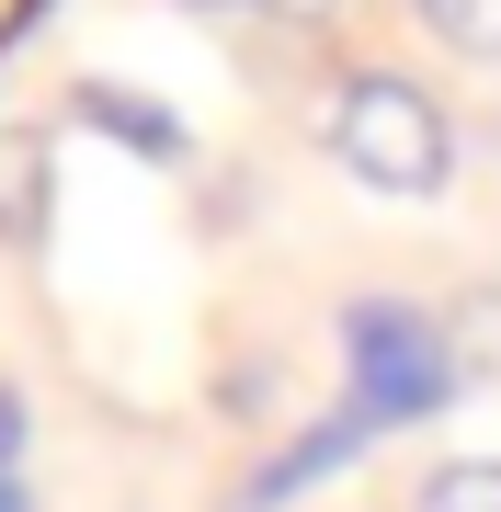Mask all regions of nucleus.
Instances as JSON below:
<instances>
[{
	"instance_id": "obj_1",
	"label": "nucleus",
	"mask_w": 501,
	"mask_h": 512,
	"mask_svg": "<svg viewBox=\"0 0 501 512\" xmlns=\"http://www.w3.org/2000/svg\"><path fill=\"white\" fill-rule=\"evenodd\" d=\"M319 137H331V160L353 183H376V194H445V171H456L445 103H433L422 80H399V69H353L331 92V114H319Z\"/></svg>"
},
{
	"instance_id": "obj_2",
	"label": "nucleus",
	"mask_w": 501,
	"mask_h": 512,
	"mask_svg": "<svg viewBox=\"0 0 501 512\" xmlns=\"http://www.w3.org/2000/svg\"><path fill=\"white\" fill-rule=\"evenodd\" d=\"M342 365H353V399L388 421V433H399V421H433L467 387L456 376V342L410 308V296H353V308H342Z\"/></svg>"
},
{
	"instance_id": "obj_3",
	"label": "nucleus",
	"mask_w": 501,
	"mask_h": 512,
	"mask_svg": "<svg viewBox=\"0 0 501 512\" xmlns=\"http://www.w3.org/2000/svg\"><path fill=\"white\" fill-rule=\"evenodd\" d=\"M376 433H388V421H376L365 399H342V410H319V421H308L297 444H274V456H262V478H251V490H240V512H285V501H308L319 478H342V467L365 456Z\"/></svg>"
},
{
	"instance_id": "obj_4",
	"label": "nucleus",
	"mask_w": 501,
	"mask_h": 512,
	"mask_svg": "<svg viewBox=\"0 0 501 512\" xmlns=\"http://www.w3.org/2000/svg\"><path fill=\"white\" fill-rule=\"evenodd\" d=\"M80 114H92V126H114L137 160H183V114L149 103V92H126V80H80Z\"/></svg>"
},
{
	"instance_id": "obj_5",
	"label": "nucleus",
	"mask_w": 501,
	"mask_h": 512,
	"mask_svg": "<svg viewBox=\"0 0 501 512\" xmlns=\"http://www.w3.org/2000/svg\"><path fill=\"white\" fill-rule=\"evenodd\" d=\"M410 512H501V456H445V467H422Z\"/></svg>"
},
{
	"instance_id": "obj_6",
	"label": "nucleus",
	"mask_w": 501,
	"mask_h": 512,
	"mask_svg": "<svg viewBox=\"0 0 501 512\" xmlns=\"http://www.w3.org/2000/svg\"><path fill=\"white\" fill-rule=\"evenodd\" d=\"M422 23H433L456 57H501V0H422Z\"/></svg>"
},
{
	"instance_id": "obj_7",
	"label": "nucleus",
	"mask_w": 501,
	"mask_h": 512,
	"mask_svg": "<svg viewBox=\"0 0 501 512\" xmlns=\"http://www.w3.org/2000/svg\"><path fill=\"white\" fill-rule=\"evenodd\" d=\"M23 444H35V399L0 376V478H23Z\"/></svg>"
},
{
	"instance_id": "obj_8",
	"label": "nucleus",
	"mask_w": 501,
	"mask_h": 512,
	"mask_svg": "<svg viewBox=\"0 0 501 512\" xmlns=\"http://www.w3.org/2000/svg\"><path fill=\"white\" fill-rule=\"evenodd\" d=\"M262 12H274V23H331L342 0H262Z\"/></svg>"
},
{
	"instance_id": "obj_9",
	"label": "nucleus",
	"mask_w": 501,
	"mask_h": 512,
	"mask_svg": "<svg viewBox=\"0 0 501 512\" xmlns=\"http://www.w3.org/2000/svg\"><path fill=\"white\" fill-rule=\"evenodd\" d=\"M23 23H35V0H0V46H12V35H23Z\"/></svg>"
},
{
	"instance_id": "obj_10",
	"label": "nucleus",
	"mask_w": 501,
	"mask_h": 512,
	"mask_svg": "<svg viewBox=\"0 0 501 512\" xmlns=\"http://www.w3.org/2000/svg\"><path fill=\"white\" fill-rule=\"evenodd\" d=\"M0 512H35V490H23V478H0Z\"/></svg>"
},
{
	"instance_id": "obj_11",
	"label": "nucleus",
	"mask_w": 501,
	"mask_h": 512,
	"mask_svg": "<svg viewBox=\"0 0 501 512\" xmlns=\"http://www.w3.org/2000/svg\"><path fill=\"white\" fill-rule=\"evenodd\" d=\"M194 12H205V0H194Z\"/></svg>"
}]
</instances>
